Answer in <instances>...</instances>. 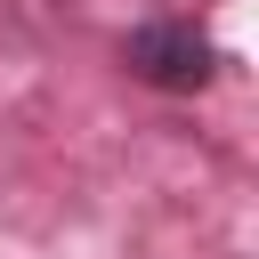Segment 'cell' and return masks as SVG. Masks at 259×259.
Masks as SVG:
<instances>
[{
    "instance_id": "6da1fadb",
    "label": "cell",
    "mask_w": 259,
    "mask_h": 259,
    "mask_svg": "<svg viewBox=\"0 0 259 259\" xmlns=\"http://www.w3.org/2000/svg\"><path fill=\"white\" fill-rule=\"evenodd\" d=\"M121 65H130V81H146V89H162V97H194V89H210L219 49H210V32H202L194 16H146V24L121 40Z\"/></svg>"
}]
</instances>
